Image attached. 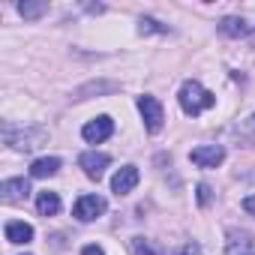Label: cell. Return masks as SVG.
Returning a JSON list of instances; mask_svg holds the SVG:
<instances>
[{"instance_id": "6da1fadb", "label": "cell", "mask_w": 255, "mask_h": 255, "mask_svg": "<svg viewBox=\"0 0 255 255\" xmlns=\"http://www.w3.org/2000/svg\"><path fill=\"white\" fill-rule=\"evenodd\" d=\"M177 99H180V108H183L189 117H195V114H201V111H207V108L216 105V96H213L210 90H204L198 81H183Z\"/></svg>"}, {"instance_id": "7a4b0ae2", "label": "cell", "mask_w": 255, "mask_h": 255, "mask_svg": "<svg viewBox=\"0 0 255 255\" xmlns=\"http://www.w3.org/2000/svg\"><path fill=\"white\" fill-rule=\"evenodd\" d=\"M105 210H108V201H105L102 195H81V198L75 201V207H72V216H75L78 222H93V219H99Z\"/></svg>"}, {"instance_id": "3957f363", "label": "cell", "mask_w": 255, "mask_h": 255, "mask_svg": "<svg viewBox=\"0 0 255 255\" xmlns=\"http://www.w3.org/2000/svg\"><path fill=\"white\" fill-rule=\"evenodd\" d=\"M138 111L144 117V126L147 132H159L162 123H165V114H162V105L156 96H138Z\"/></svg>"}, {"instance_id": "277c9868", "label": "cell", "mask_w": 255, "mask_h": 255, "mask_svg": "<svg viewBox=\"0 0 255 255\" xmlns=\"http://www.w3.org/2000/svg\"><path fill=\"white\" fill-rule=\"evenodd\" d=\"M3 138H6V144L15 147V150H33V147H39V141L45 138V129H21V135H15L12 126H6V129H3Z\"/></svg>"}, {"instance_id": "5b68a950", "label": "cell", "mask_w": 255, "mask_h": 255, "mask_svg": "<svg viewBox=\"0 0 255 255\" xmlns=\"http://www.w3.org/2000/svg\"><path fill=\"white\" fill-rule=\"evenodd\" d=\"M78 165L84 168V174H87L90 180H99V177L105 174V168L111 165V156H108V153H99V150H87V153H81Z\"/></svg>"}, {"instance_id": "8992f818", "label": "cell", "mask_w": 255, "mask_h": 255, "mask_svg": "<svg viewBox=\"0 0 255 255\" xmlns=\"http://www.w3.org/2000/svg\"><path fill=\"white\" fill-rule=\"evenodd\" d=\"M111 132H114V120H111L108 114H102V117H96V120L84 123V129H81L84 141H90V144H99V141H105Z\"/></svg>"}, {"instance_id": "52a82bcc", "label": "cell", "mask_w": 255, "mask_h": 255, "mask_svg": "<svg viewBox=\"0 0 255 255\" xmlns=\"http://www.w3.org/2000/svg\"><path fill=\"white\" fill-rule=\"evenodd\" d=\"M189 159H192L198 168H216V165H222V159H225V147H219V144H204V147H195V150L189 153Z\"/></svg>"}, {"instance_id": "ba28073f", "label": "cell", "mask_w": 255, "mask_h": 255, "mask_svg": "<svg viewBox=\"0 0 255 255\" xmlns=\"http://www.w3.org/2000/svg\"><path fill=\"white\" fill-rule=\"evenodd\" d=\"M138 180H141V174H138L135 165H123V168H117V174L111 177V189H114L117 195H129V192L138 186Z\"/></svg>"}, {"instance_id": "9c48e42d", "label": "cell", "mask_w": 255, "mask_h": 255, "mask_svg": "<svg viewBox=\"0 0 255 255\" xmlns=\"http://www.w3.org/2000/svg\"><path fill=\"white\" fill-rule=\"evenodd\" d=\"M0 192H3V201L6 204H15V201H24L30 195V186H27L24 177H15V180H3Z\"/></svg>"}, {"instance_id": "30bf717a", "label": "cell", "mask_w": 255, "mask_h": 255, "mask_svg": "<svg viewBox=\"0 0 255 255\" xmlns=\"http://www.w3.org/2000/svg\"><path fill=\"white\" fill-rule=\"evenodd\" d=\"M6 240L9 243H30L33 240V228L27 222L12 219V222H6Z\"/></svg>"}, {"instance_id": "8fae6325", "label": "cell", "mask_w": 255, "mask_h": 255, "mask_svg": "<svg viewBox=\"0 0 255 255\" xmlns=\"http://www.w3.org/2000/svg\"><path fill=\"white\" fill-rule=\"evenodd\" d=\"M231 132H234V138H237L243 147H252V144H255V114L246 117V120H240Z\"/></svg>"}, {"instance_id": "7c38bea8", "label": "cell", "mask_w": 255, "mask_h": 255, "mask_svg": "<svg viewBox=\"0 0 255 255\" xmlns=\"http://www.w3.org/2000/svg\"><path fill=\"white\" fill-rule=\"evenodd\" d=\"M231 240H228V255H252L249 249H252V234H246V231H231L228 234Z\"/></svg>"}, {"instance_id": "4fadbf2b", "label": "cell", "mask_w": 255, "mask_h": 255, "mask_svg": "<svg viewBox=\"0 0 255 255\" xmlns=\"http://www.w3.org/2000/svg\"><path fill=\"white\" fill-rule=\"evenodd\" d=\"M60 171V159L57 156H42L30 165V177H51Z\"/></svg>"}, {"instance_id": "5bb4252c", "label": "cell", "mask_w": 255, "mask_h": 255, "mask_svg": "<svg viewBox=\"0 0 255 255\" xmlns=\"http://www.w3.org/2000/svg\"><path fill=\"white\" fill-rule=\"evenodd\" d=\"M36 210H39V216H54V213L60 210L57 192H39V195H36Z\"/></svg>"}, {"instance_id": "9a60e30c", "label": "cell", "mask_w": 255, "mask_h": 255, "mask_svg": "<svg viewBox=\"0 0 255 255\" xmlns=\"http://www.w3.org/2000/svg\"><path fill=\"white\" fill-rule=\"evenodd\" d=\"M219 33H225V36H246V33H249V24H246L243 18L228 15V18L219 21Z\"/></svg>"}, {"instance_id": "2e32d148", "label": "cell", "mask_w": 255, "mask_h": 255, "mask_svg": "<svg viewBox=\"0 0 255 255\" xmlns=\"http://www.w3.org/2000/svg\"><path fill=\"white\" fill-rule=\"evenodd\" d=\"M18 12L24 18H39V15L48 12V3H18Z\"/></svg>"}, {"instance_id": "e0dca14e", "label": "cell", "mask_w": 255, "mask_h": 255, "mask_svg": "<svg viewBox=\"0 0 255 255\" xmlns=\"http://www.w3.org/2000/svg\"><path fill=\"white\" fill-rule=\"evenodd\" d=\"M129 252H132V255H159L144 237H132V240H129Z\"/></svg>"}, {"instance_id": "ac0fdd59", "label": "cell", "mask_w": 255, "mask_h": 255, "mask_svg": "<svg viewBox=\"0 0 255 255\" xmlns=\"http://www.w3.org/2000/svg\"><path fill=\"white\" fill-rule=\"evenodd\" d=\"M138 30L141 33H162L165 27H159V21H153V18H141L138 21Z\"/></svg>"}, {"instance_id": "d6986e66", "label": "cell", "mask_w": 255, "mask_h": 255, "mask_svg": "<svg viewBox=\"0 0 255 255\" xmlns=\"http://www.w3.org/2000/svg\"><path fill=\"white\" fill-rule=\"evenodd\" d=\"M174 255H204V252H201V246H198V243H183Z\"/></svg>"}, {"instance_id": "ffe728a7", "label": "cell", "mask_w": 255, "mask_h": 255, "mask_svg": "<svg viewBox=\"0 0 255 255\" xmlns=\"http://www.w3.org/2000/svg\"><path fill=\"white\" fill-rule=\"evenodd\" d=\"M210 198H213L210 186H207V183H201V186H198V204H210Z\"/></svg>"}, {"instance_id": "44dd1931", "label": "cell", "mask_w": 255, "mask_h": 255, "mask_svg": "<svg viewBox=\"0 0 255 255\" xmlns=\"http://www.w3.org/2000/svg\"><path fill=\"white\" fill-rule=\"evenodd\" d=\"M243 210H246L249 216H255V195H246V198H243Z\"/></svg>"}, {"instance_id": "7402d4cb", "label": "cell", "mask_w": 255, "mask_h": 255, "mask_svg": "<svg viewBox=\"0 0 255 255\" xmlns=\"http://www.w3.org/2000/svg\"><path fill=\"white\" fill-rule=\"evenodd\" d=\"M81 255H105V252H102L96 243H90V246H84V249H81Z\"/></svg>"}, {"instance_id": "603a6c76", "label": "cell", "mask_w": 255, "mask_h": 255, "mask_svg": "<svg viewBox=\"0 0 255 255\" xmlns=\"http://www.w3.org/2000/svg\"><path fill=\"white\" fill-rule=\"evenodd\" d=\"M252 255H255V252H252Z\"/></svg>"}]
</instances>
